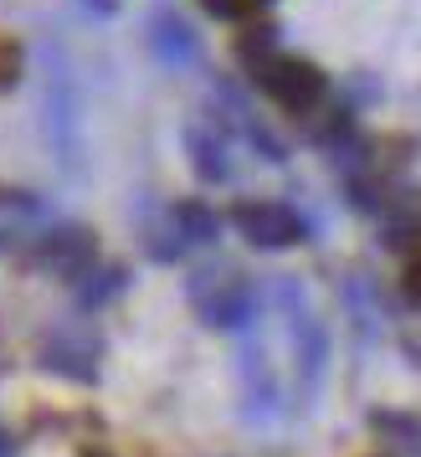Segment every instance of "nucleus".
<instances>
[{"label": "nucleus", "instance_id": "f257e3e1", "mask_svg": "<svg viewBox=\"0 0 421 457\" xmlns=\"http://www.w3.org/2000/svg\"><path fill=\"white\" fill-rule=\"evenodd\" d=\"M252 72H257V87L273 98L277 108H288V113H309V108L324 98V72L314 62H303V57H252Z\"/></svg>", "mask_w": 421, "mask_h": 457}, {"label": "nucleus", "instance_id": "f03ea898", "mask_svg": "<svg viewBox=\"0 0 421 457\" xmlns=\"http://www.w3.org/2000/svg\"><path fill=\"white\" fill-rule=\"evenodd\" d=\"M232 227L252 242V247H293V242H303V221H298L293 206H283V201H242V206L232 211Z\"/></svg>", "mask_w": 421, "mask_h": 457}, {"label": "nucleus", "instance_id": "7ed1b4c3", "mask_svg": "<svg viewBox=\"0 0 421 457\" xmlns=\"http://www.w3.org/2000/svg\"><path fill=\"white\" fill-rule=\"evenodd\" d=\"M16 78H21V46L11 42V37H0V93L16 83Z\"/></svg>", "mask_w": 421, "mask_h": 457}, {"label": "nucleus", "instance_id": "20e7f679", "mask_svg": "<svg viewBox=\"0 0 421 457\" xmlns=\"http://www.w3.org/2000/svg\"><path fill=\"white\" fill-rule=\"evenodd\" d=\"M201 5H206L210 16H227V21H242V16H252V11L262 5V0H201Z\"/></svg>", "mask_w": 421, "mask_h": 457}, {"label": "nucleus", "instance_id": "39448f33", "mask_svg": "<svg viewBox=\"0 0 421 457\" xmlns=\"http://www.w3.org/2000/svg\"><path fill=\"white\" fill-rule=\"evenodd\" d=\"M400 288H406V298L411 303H421V252L406 262V278H400Z\"/></svg>", "mask_w": 421, "mask_h": 457}]
</instances>
